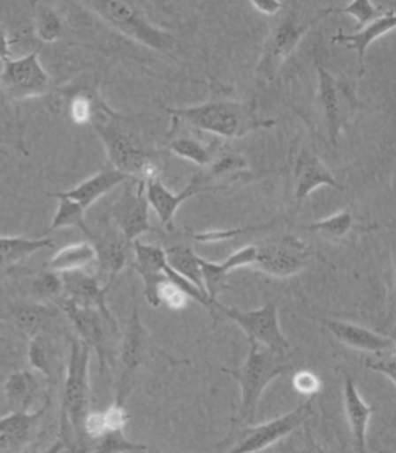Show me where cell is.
<instances>
[{"instance_id":"obj_14","label":"cell","mask_w":396,"mask_h":453,"mask_svg":"<svg viewBox=\"0 0 396 453\" xmlns=\"http://www.w3.org/2000/svg\"><path fill=\"white\" fill-rule=\"evenodd\" d=\"M96 252V269L105 276V285L112 287L122 269L132 261V242L120 233L110 219H105L88 235Z\"/></svg>"},{"instance_id":"obj_43","label":"cell","mask_w":396,"mask_h":453,"mask_svg":"<svg viewBox=\"0 0 396 453\" xmlns=\"http://www.w3.org/2000/svg\"><path fill=\"white\" fill-rule=\"evenodd\" d=\"M255 259H256V245H247V247L240 248L238 251L232 252L223 262V265L228 273H231L233 269L254 265Z\"/></svg>"},{"instance_id":"obj_19","label":"cell","mask_w":396,"mask_h":453,"mask_svg":"<svg viewBox=\"0 0 396 453\" xmlns=\"http://www.w3.org/2000/svg\"><path fill=\"white\" fill-rule=\"evenodd\" d=\"M61 276L64 282L63 297H67L81 306L98 309L108 320L118 323L117 318L106 303V294L110 288L106 287L105 283H101L98 276L92 275L87 271L61 273Z\"/></svg>"},{"instance_id":"obj_20","label":"cell","mask_w":396,"mask_h":453,"mask_svg":"<svg viewBox=\"0 0 396 453\" xmlns=\"http://www.w3.org/2000/svg\"><path fill=\"white\" fill-rule=\"evenodd\" d=\"M318 322L322 323L339 342L354 350L374 354L395 349L393 337L374 332L364 326L324 318L318 319Z\"/></svg>"},{"instance_id":"obj_27","label":"cell","mask_w":396,"mask_h":453,"mask_svg":"<svg viewBox=\"0 0 396 453\" xmlns=\"http://www.w3.org/2000/svg\"><path fill=\"white\" fill-rule=\"evenodd\" d=\"M51 247V238L0 237V268H13L35 252Z\"/></svg>"},{"instance_id":"obj_45","label":"cell","mask_w":396,"mask_h":453,"mask_svg":"<svg viewBox=\"0 0 396 453\" xmlns=\"http://www.w3.org/2000/svg\"><path fill=\"white\" fill-rule=\"evenodd\" d=\"M84 429L88 442L95 443L99 438H103V434L106 432L103 412L89 411V414L85 418Z\"/></svg>"},{"instance_id":"obj_51","label":"cell","mask_w":396,"mask_h":453,"mask_svg":"<svg viewBox=\"0 0 396 453\" xmlns=\"http://www.w3.org/2000/svg\"><path fill=\"white\" fill-rule=\"evenodd\" d=\"M0 96H2V92H0Z\"/></svg>"},{"instance_id":"obj_16","label":"cell","mask_w":396,"mask_h":453,"mask_svg":"<svg viewBox=\"0 0 396 453\" xmlns=\"http://www.w3.org/2000/svg\"><path fill=\"white\" fill-rule=\"evenodd\" d=\"M209 191L211 190L205 188L198 174L191 179L190 183L180 193L170 190L166 184L160 180V177H153L145 181V193L148 207H152L156 216L160 219V223L163 226H166L167 230H173L174 216L184 202H187L188 198L202 195V193H209Z\"/></svg>"},{"instance_id":"obj_37","label":"cell","mask_w":396,"mask_h":453,"mask_svg":"<svg viewBox=\"0 0 396 453\" xmlns=\"http://www.w3.org/2000/svg\"><path fill=\"white\" fill-rule=\"evenodd\" d=\"M91 450L94 452H139L148 450V446L141 443H134L125 436L124 431H108L99 438L95 446Z\"/></svg>"},{"instance_id":"obj_9","label":"cell","mask_w":396,"mask_h":453,"mask_svg":"<svg viewBox=\"0 0 396 453\" xmlns=\"http://www.w3.org/2000/svg\"><path fill=\"white\" fill-rule=\"evenodd\" d=\"M152 351V342L148 337V329L141 322L138 302L133 294L131 318L127 322L126 330L120 339L118 346V363H119V375L117 382V398L115 403H126L127 396L133 389L134 377L139 368L143 365Z\"/></svg>"},{"instance_id":"obj_1","label":"cell","mask_w":396,"mask_h":453,"mask_svg":"<svg viewBox=\"0 0 396 453\" xmlns=\"http://www.w3.org/2000/svg\"><path fill=\"white\" fill-rule=\"evenodd\" d=\"M171 118L198 131L209 132L219 138L240 139L258 129H268L276 124L273 119L258 117L254 103L232 99L216 87L204 104L186 108H164Z\"/></svg>"},{"instance_id":"obj_41","label":"cell","mask_w":396,"mask_h":453,"mask_svg":"<svg viewBox=\"0 0 396 453\" xmlns=\"http://www.w3.org/2000/svg\"><path fill=\"white\" fill-rule=\"evenodd\" d=\"M159 299L160 303H166L170 309H181L186 306L190 297L179 285L166 276V280L160 283Z\"/></svg>"},{"instance_id":"obj_31","label":"cell","mask_w":396,"mask_h":453,"mask_svg":"<svg viewBox=\"0 0 396 453\" xmlns=\"http://www.w3.org/2000/svg\"><path fill=\"white\" fill-rule=\"evenodd\" d=\"M166 257L170 268L190 280L193 285L205 294L202 266H200V259H198L200 255L195 254L187 245H174L166 250Z\"/></svg>"},{"instance_id":"obj_42","label":"cell","mask_w":396,"mask_h":453,"mask_svg":"<svg viewBox=\"0 0 396 453\" xmlns=\"http://www.w3.org/2000/svg\"><path fill=\"white\" fill-rule=\"evenodd\" d=\"M292 384H293L297 393L304 396H316V394L318 393V389L322 387V382H320V379H318L317 375H316L315 372H308V370L297 372L296 374L293 375Z\"/></svg>"},{"instance_id":"obj_17","label":"cell","mask_w":396,"mask_h":453,"mask_svg":"<svg viewBox=\"0 0 396 453\" xmlns=\"http://www.w3.org/2000/svg\"><path fill=\"white\" fill-rule=\"evenodd\" d=\"M132 266L143 280V295L152 308H159V287L166 280V250L159 245L145 244L141 241L132 242Z\"/></svg>"},{"instance_id":"obj_36","label":"cell","mask_w":396,"mask_h":453,"mask_svg":"<svg viewBox=\"0 0 396 453\" xmlns=\"http://www.w3.org/2000/svg\"><path fill=\"white\" fill-rule=\"evenodd\" d=\"M101 103L103 101L94 96L91 91H87V89L78 91L77 94L71 96L70 104H68V113H70L71 119L74 120L77 125L91 124Z\"/></svg>"},{"instance_id":"obj_34","label":"cell","mask_w":396,"mask_h":453,"mask_svg":"<svg viewBox=\"0 0 396 453\" xmlns=\"http://www.w3.org/2000/svg\"><path fill=\"white\" fill-rule=\"evenodd\" d=\"M354 217L350 210H343L334 216L304 226L306 230L316 233L324 240L337 241L346 237L353 230Z\"/></svg>"},{"instance_id":"obj_39","label":"cell","mask_w":396,"mask_h":453,"mask_svg":"<svg viewBox=\"0 0 396 453\" xmlns=\"http://www.w3.org/2000/svg\"><path fill=\"white\" fill-rule=\"evenodd\" d=\"M341 12L344 14H348V16H353L361 26H367L368 23H371L375 19L381 18L382 14L385 13L381 7L368 2V0L351 2V4L344 6Z\"/></svg>"},{"instance_id":"obj_50","label":"cell","mask_w":396,"mask_h":453,"mask_svg":"<svg viewBox=\"0 0 396 453\" xmlns=\"http://www.w3.org/2000/svg\"><path fill=\"white\" fill-rule=\"evenodd\" d=\"M0 342H2V336H0Z\"/></svg>"},{"instance_id":"obj_13","label":"cell","mask_w":396,"mask_h":453,"mask_svg":"<svg viewBox=\"0 0 396 453\" xmlns=\"http://www.w3.org/2000/svg\"><path fill=\"white\" fill-rule=\"evenodd\" d=\"M308 244L296 235L287 234L256 247L254 266L266 275L285 280L303 271L308 265Z\"/></svg>"},{"instance_id":"obj_22","label":"cell","mask_w":396,"mask_h":453,"mask_svg":"<svg viewBox=\"0 0 396 453\" xmlns=\"http://www.w3.org/2000/svg\"><path fill=\"white\" fill-rule=\"evenodd\" d=\"M127 180H131V177L122 173L108 163L105 167L98 170L87 180L78 184L71 190L58 191V195L74 200L87 211L94 203L98 202L99 198L108 195L110 190L118 188L120 184L126 183Z\"/></svg>"},{"instance_id":"obj_11","label":"cell","mask_w":396,"mask_h":453,"mask_svg":"<svg viewBox=\"0 0 396 453\" xmlns=\"http://www.w3.org/2000/svg\"><path fill=\"white\" fill-rule=\"evenodd\" d=\"M40 49L4 63L0 73V92L11 101L46 96L51 88V78L40 61Z\"/></svg>"},{"instance_id":"obj_24","label":"cell","mask_w":396,"mask_h":453,"mask_svg":"<svg viewBox=\"0 0 396 453\" xmlns=\"http://www.w3.org/2000/svg\"><path fill=\"white\" fill-rule=\"evenodd\" d=\"M50 405V396L37 411H11V414L0 418V449H20L32 438L35 424L42 419Z\"/></svg>"},{"instance_id":"obj_47","label":"cell","mask_w":396,"mask_h":453,"mask_svg":"<svg viewBox=\"0 0 396 453\" xmlns=\"http://www.w3.org/2000/svg\"><path fill=\"white\" fill-rule=\"evenodd\" d=\"M251 4L259 13L266 14V16H276L285 7V4L276 2V0H252Z\"/></svg>"},{"instance_id":"obj_35","label":"cell","mask_w":396,"mask_h":453,"mask_svg":"<svg viewBox=\"0 0 396 453\" xmlns=\"http://www.w3.org/2000/svg\"><path fill=\"white\" fill-rule=\"evenodd\" d=\"M198 259H200V266H202L205 294L214 304L218 301V295L223 294L224 290L228 288L226 280H228L230 273L224 268L223 262H212L202 258V257H198Z\"/></svg>"},{"instance_id":"obj_28","label":"cell","mask_w":396,"mask_h":453,"mask_svg":"<svg viewBox=\"0 0 396 453\" xmlns=\"http://www.w3.org/2000/svg\"><path fill=\"white\" fill-rule=\"evenodd\" d=\"M51 316V311L47 304L37 302H20L11 308V319L21 336L32 340L42 330L46 329V323Z\"/></svg>"},{"instance_id":"obj_44","label":"cell","mask_w":396,"mask_h":453,"mask_svg":"<svg viewBox=\"0 0 396 453\" xmlns=\"http://www.w3.org/2000/svg\"><path fill=\"white\" fill-rule=\"evenodd\" d=\"M127 419H129V415L122 403H113L108 410L103 411L106 432L124 431Z\"/></svg>"},{"instance_id":"obj_21","label":"cell","mask_w":396,"mask_h":453,"mask_svg":"<svg viewBox=\"0 0 396 453\" xmlns=\"http://www.w3.org/2000/svg\"><path fill=\"white\" fill-rule=\"evenodd\" d=\"M343 395L346 422L353 435L354 450L365 453L367 452L368 425L375 408L365 403L350 374H346L344 377Z\"/></svg>"},{"instance_id":"obj_30","label":"cell","mask_w":396,"mask_h":453,"mask_svg":"<svg viewBox=\"0 0 396 453\" xmlns=\"http://www.w3.org/2000/svg\"><path fill=\"white\" fill-rule=\"evenodd\" d=\"M50 196L58 200V207H57L56 214H54L49 228L42 231L40 237H46L50 233L61 230V228H78L88 237L91 234V226H88V224L85 221V210L82 209L81 205L75 203L74 200H71V198L58 195V193H51Z\"/></svg>"},{"instance_id":"obj_4","label":"cell","mask_w":396,"mask_h":453,"mask_svg":"<svg viewBox=\"0 0 396 453\" xmlns=\"http://www.w3.org/2000/svg\"><path fill=\"white\" fill-rule=\"evenodd\" d=\"M249 351L242 365L237 368H221V372L230 374L240 388V411L233 418L230 434L225 441H230L238 431L254 424L262 394L265 393L270 382L286 374L292 365L287 363L285 354L270 350L256 342H248Z\"/></svg>"},{"instance_id":"obj_40","label":"cell","mask_w":396,"mask_h":453,"mask_svg":"<svg viewBox=\"0 0 396 453\" xmlns=\"http://www.w3.org/2000/svg\"><path fill=\"white\" fill-rule=\"evenodd\" d=\"M395 349L393 350L374 353L372 357L364 360V365L371 372H381L395 386Z\"/></svg>"},{"instance_id":"obj_5","label":"cell","mask_w":396,"mask_h":453,"mask_svg":"<svg viewBox=\"0 0 396 453\" xmlns=\"http://www.w3.org/2000/svg\"><path fill=\"white\" fill-rule=\"evenodd\" d=\"M82 6L120 35H126L141 46L167 57H173L177 51L174 35L153 25L136 4L120 0H91L84 2Z\"/></svg>"},{"instance_id":"obj_26","label":"cell","mask_w":396,"mask_h":453,"mask_svg":"<svg viewBox=\"0 0 396 453\" xmlns=\"http://www.w3.org/2000/svg\"><path fill=\"white\" fill-rule=\"evenodd\" d=\"M96 265V252L94 245L87 242L67 245L50 258L46 269L57 273L87 271L89 266Z\"/></svg>"},{"instance_id":"obj_29","label":"cell","mask_w":396,"mask_h":453,"mask_svg":"<svg viewBox=\"0 0 396 453\" xmlns=\"http://www.w3.org/2000/svg\"><path fill=\"white\" fill-rule=\"evenodd\" d=\"M37 380L28 370H20L7 377L4 384V395L11 411L28 412L34 401Z\"/></svg>"},{"instance_id":"obj_2","label":"cell","mask_w":396,"mask_h":453,"mask_svg":"<svg viewBox=\"0 0 396 453\" xmlns=\"http://www.w3.org/2000/svg\"><path fill=\"white\" fill-rule=\"evenodd\" d=\"M91 349L74 337L71 339L67 375L63 387L60 417V449L88 450L85 418L91 411L89 386Z\"/></svg>"},{"instance_id":"obj_10","label":"cell","mask_w":396,"mask_h":453,"mask_svg":"<svg viewBox=\"0 0 396 453\" xmlns=\"http://www.w3.org/2000/svg\"><path fill=\"white\" fill-rule=\"evenodd\" d=\"M216 316H224L231 322L240 326L247 334L248 342H256L278 353L289 351V340L280 329L279 313L276 301H269L262 308L254 311H242L237 308H226L225 304L217 301L214 303Z\"/></svg>"},{"instance_id":"obj_12","label":"cell","mask_w":396,"mask_h":453,"mask_svg":"<svg viewBox=\"0 0 396 453\" xmlns=\"http://www.w3.org/2000/svg\"><path fill=\"white\" fill-rule=\"evenodd\" d=\"M313 401L315 396H308L299 407L287 414L280 415L272 421L265 424L248 425L232 436L233 445L226 449L230 453L256 452L273 445L280 439L289 435L294 429L299 428L303 422L308 421L313 414ZM230 439V441H231Z\"/></svg>"},{"instance_id":"obj_49","label":"cell","mask_w":396,"mask_h":453,"mask_svg":"<svg viewBox=\"0 0 396 453\" xmlns=\"http://www.w3.org/2000/svg\"><path fill=\"white\" fill-rule=\"evenodd\" d=\"M2 143H4V141H2V139H0V145H2Z\"/></svg>"},{"instance_id":"obj_23","label":"cell","mask_w":396,"mask_h":453,"mask_svg":"<svg viewBox=\"0 0 396 453\" xmlns=\"http://www.w3.org/2000/svg\"><path fill=\"white\" fill-rule=\"evenodd\" d=\"M396 26L395 12L388 11L382 14L381 18L375 19L367 26H362L357 33H344L339 30L337 35H332L331 42L337 44H343L357 51L358 56V75L362 77L365 73V54L375 40L393 30Z\"/></svg>"},{"instance_id":"obj_46","label":"cell","mask_w":396,"mask_h":453,"mask_svg":"<svg viewBox=\"0 0 396 453\" xmlns=\"http://www.w3.org/2000/svg\"><path fill=\"white\" fill-rule=\"evenodd\" d=\"M263 230V226H249V228H237V230L228 231H218V233H207L198 234L195 235V240L200 242H216V241L230 240V238L235 237V235H240V234L248 233V231H259Z\"/></svg>"},{"instance_id":"obj_32","label":"cell","mask_w":396,"mask_h":453,"mask_svg":"<svg viewBox=\"0 0 396 453\" xmlns=\"http://www.w3.org/2000/svg\"><path fill=\"white\" fill-rule=\"evenodd\" d=\"M34 7V32L42 42H56L63 37L64 25L60 14L51 4L37 2Z\"/></svg>"},{"instance_id":"obj_48","label":"cell","mask_w":396,"mask_h":453,"mask_svg":"<svg viewBox=\"0 0 396 453\" xmlns=\"http://www.w3.org/2000/svg\"><path fill=\"white\" fill-rule=\"evenodd\" d=\"M13 58V53H11V40L9 37V33L6 32V28L0 23V61L6 63V61Z\"/></svg>"},{"instance_id":"obj_38","label":"cell","mask_w":396,"mask_h":453,"mask_svg":"<svg viewBox=\"0 0 396 453\" xmlns=\"http://www.w3.org/2000/svg\"><path fill=\"white\" fill-rule=\"evenodd\" d=\"M33 290L40 299L54 301L57 303L64 294L63 276L61 273L46 269L44 273L35 276V280H33Z\"/></svg>"},{"instance_id":"obj_7","label":"cell","mask_w":396,"mask_h":453,"mask_svg":"<svg viewBox=\"0 0 396 453\" xmlns=\"http://www.w3.org/2000/svg\"><path fill=\"white\" fill-rule=\"evenodd\" d=\"M57 304L67 315L68 320L77 332L78 339L95 351L99 361V372L101 375L105 374L108 365H112L115 361L113 347L115 340L120 334L119 325L108 320L98 309L81 306L67 297H60Z\"/></svg>"},{"instance_id":"obj_15","label":"cell","mask_w":396,"mask_h":453,"mask_svg":"<svg viewBox=\"0 0 396 453\" xmlns=\"http://www.w3.org/2000/svg\"><path fill=\"white\" fill-rule=\"evenodd\" d=\"M110 219L131 242L152 230L145 181L131 179L125 183L124 193L110 209Z\"/></svg>"},{"instance_id":"obj_18","label":"cell","mask_w":396,"mask_h":453,"mask_svg":"<svg viewBox=\"0 0 396 453\" xmlns=\"http://www.w3.org/2000/svg\"><path fill=\"white\" fill-rule=\"evenodd\" d=\"M294 202L301 207V203L316 190L329 186L336 190L343 191V184H339L331 170L325 166L317 153L308 146L297 153L293 165Z\"/></svg>"},{"instance_id":"obj_6","label":"cell","mask_w":396,"mask_h":453,"mask_svg":"<svg viewBox=\"0 0 396 453\" xmlns=\"http://www.w3.org/2000/svg\"><path fill=\"white\" fill-rule=\"evenodd\" d=\"M334 11H337L334 7L322 9L306 20V19L301 18V14L297 13L296 4H292V11L287 12L283 18L278 20V23H275L265 42H263L258 64L255 67L256 81L261 82V84L272 82L276 74L279 73L280 67L286 63L287 58L294 53V50L301 44L306 33L316 23L327 18Z\"/></svg>"},{"instance_id":"obj_33","label":"cell","mask_w":396,"mask_h":453,"mask_svg":"<svg viewBox=\"0 0 396 453\" xmlns=\"http://www.w3.org/2000/svg\"><path fill=\"white\" fill-rule=\"evenodd\" d=\"M54 351L56 350H54L53 344L47 339L44 333H40L32 340H28V361L33 368L44 374L49 389L53 382L54 372H56Z\"/></svg>"},{"instance_id":"obj_3","label":"cell","mask_w":396,"mask_h":453,"mask_svg":"<svg viewBox=\"0 0 396 453\" xmlns=\"http://www.w3.org/2000/svg\"><path fill=\"white\" fill-rule=\"evenodd\" d=\"M120 120L122 115L101 103L91 122L105 146L110 166L136 180L159 177V162L152 149L145 145L138 134L120 124Z\"/></svg>"},{"instance_id":"obj_8","label":"cell","mask_w":396,"mask_h":453,"mask_svg":"<svg viewBox=\"0 0 396 453\" xmlns=\"http://www.w3.org/2000/svg\"><path fill=\"white\" fill-rule=\"evenodd\" d=\"M317 110L322 115L327 138L336 145L339 134L350 127L355 111L360 108L350 85L317 65Z\"/></svg>"},{"instance_id":"obj_25","label":"cell","mask_w":396,"mask_h":453,"mask_svg":"<svg viewBox=\"0 0 396 453\" xmlns=\"http://www.w3.org/2000/svg\"><path fill=\"white\" fill-rule=\"evenodd\" d=\"M167 149L181 159L190 160L198 166L207 167L218 153L221 143L218 139H212L209 143L200 141L188 134H181L177 127L170 129Z\"/></svg>"}]
</instances>
